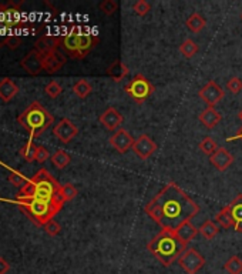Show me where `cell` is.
<instances>
[{"instance_id": "cell-22", "label": "cell", "mask_w": 242, "mask_h": 274, "mask_svg": "<svg viewBox=\"0 0 242 274\" xmlns=\"http://www.w3.org/2000/svg\"><path fill=\"white\" fill-rule=\"evenodd\" d=\"M175 233L178 234V237L181 238L182 241H185V243L188 244V243H190L191 240H194L195 236L200 233V230H198L195 226L191 225V222H188V223H185L184 226H181Z\"/></svg>"}, {"instance_id": "cell-37", "label": "cell", "mask_w": 242, "mask_h": 274, "mask_svg": "<svg viewBox=\"0 0 242 274\" xmlns=\"http://www.w3.org/2000/svg\"><path fill=\"white\" fill-rule=\"evenodd\" d=\"M9 182L12 183L14 187H19V188H22V187L26 186V183H27V180H26V177L23 175H20V173H17V172H12L10 176H9Z\"/></svg>"}, {"instance_id": "cell-28", "label": "cell", "mask_w": 242, "mask_h": 274, "mask_svg": "<svg viewBox=\"0 0 242 274\" xmlns=\"http://www.w3.org/2000/svg\"><path fill=\"white\" fill-rule=\"evenodd\" d=\"M224 270L228 274H241L242 273V260L238 256H232L230 257L225 264H224Z\"/></svg>"}, {"instance_id": "cell-1", "label": "cell", "mask_w": 242, "mask_h": 274, "mask_svg": "<svg viewBox=\"0 0 242 274\" xmlns=\"http://www.w3.org/2000/svg\"><path fill=\"white\" fill-rule=\"evenodd\" d=\"M144 210L162 230L177 231L200 213V206L175 182H171L145 206Z\"/></svg>"}, {"instance_id": "cell-24", "label": "cell", "mask_w": 242, "mask_h": 274, "mask_svg": "<svg viewBox=\"0 0 242 274\" xmlns=\"http://www.w3.org/2000/svg\"><path fill=\"white\" fill-rule=\"evenodd\" d=\"M73 91H74V94L77 96V97H80V99H85L91 91H93V88H91V85L84 80V79H81V80H79V82H76L74 83V86H73Z\"/></svg>"}, {"instance_id": "cell-14", "label": "cell", "mask_w": 242, "mask_h": 274, "mask_svg": "<svg viewBox=\"0 0 242 274\" xmlns=\"http://www.w3.org/2000/svg\"><path fill=\"white\" fill-rule=\"evenodd\" d=\"M22 67L30 76L40 75L44 69H43V62H41V54L37 50H32L30 53H27L22 59Z\"/></svg>"}, {"instance_id": "cell-3", "label": "cell", "mask_w": 242, "mask_h": 274, "mask_svg": "<svg viewBox=\"0 0 242 274\" xmlns=\"http://www.w3.org/2000/svg\"><path fill=\"white\" fill-rule=\"evenodd\" d=\"M98 43V38L93 35L87 27L73 26L72 29L61 36V49L73 59L81 60L94 49Z\"/></svg>"}, {"instance_id": "cell-7", "label": "cell", "mask_w": 242, "mask_h": 274, "mask_svg": "<svg viewBox=\"0 0 242 274\" xmlns=\"http://www.w3.org/2000/svg\"><path fill=\"white\" fill-rule=\"evenodd\" d=\"M124 91L137 103H144L154 93V86L145 76L135 75L133 80L124 86Z\"/></svg>"}, {"instance_id": "cell-20", "label": "cell", "mask_w": 242, "mask_h": 274, "mask_svg": "<svg viewBox=\"0 0 242 274\" xmlns=\"http://www.w3.org/2000/svg\"><path fill=\"white\" fill-rule=\"evenodd\" d=\"M128 67H127V64L125 63H122L121 60H116V62H113L109 66V69H107V75L114 80V82H121V80H124L127 75H128Z\"/></svg>"}, {"instance_id": "cell-23", "label": "cell", "mask_w": 242, "mask_h": 274, "mask_svg": "<svg viewBox=\"0 0 242 274\" xmlns=\"http://www.w3.org/2000/svg\"><path fill=\"white\" fill-rule=\"evenodd\" d=\"M185 25H187V27H188L193 33H200V32L205 27L206 20L202 17V14H200V13H193V14L187 19Z\"/></svg>"}, {"instance_id": "cell-29", "label": "cell", "mask_w": 242, "mask_h": 274, "mask_svg": "<svg viewBox=\"0 0 242 274\" xmlns=\"http://www.w3.org/2000/svg\"><path fill=\"white\" fill-rule=\"evenodd\" d=\"M37 146L33 143V140H29L23 147L20 149V156L23 157L26 162H35L36 160Z\"/></svg>"}, {"instance_id": "cell-11", "label": "cell", "mask_w": 242, "mask_h": 274, "mask_svg": "<svg viewBox=\"0 0 242 274\" xmlns=\"http://www.w3.org/2000/svg\"><path fill=\"white\" fill-rule=\"evenodd\" d=\"M53 135H54V137H57L61 143L67 144V143H70L73 138L79 135V129H77V126L74 125L70 119H66L64 117V119H61L57 125L54 126Z\"/></svg>"}, {"instance_id": "cell-41", "label": "cell", "mask_w": 242, "mask_h": 274, "mask_svg": "<svg viewBox=\"0 0 242 274\" xmlns=\"http://www.w3.org/2000/svg\"><path fill=\"white\" fill-rule=\"evenodd\" d=\"M232 140H242V127H241V130H240L235 136L227 138V141H232Z\"/></svg>"}, {"instance_id": "cell-12", "label": "cell", "mask_w": 242, "mask_h": 274, "mask_svg": "<svg viewBox=\"0 0 242 274\" xmlns=\"http://www.w3.org/2000/svg\"><path fill=\"white\" fill-rule=\"evenodd\" d=\"M110 146L120 154L127 153L130 149H133L134 138L133 136L125 130V129H119L113 136L110 137Z\"/></svg>"}, {"instance_id": "cell-6", "label": "cell", "mask_w": 242, "mask_h": 274, "mask_svg": "<svg viewBox=\"0 0 242 274\" xmlns=\"http://www.w3.org/2000/svg\"><path fill=\"white\" fill-rule=\"evenodd\" d=\"M16 203L23 209L29 219H32L39 226H44L50 220H53V217L64 206L56 201H44L39 199H20L16 200Z\"/></svg>"}, {"instance_id": "cell-40", "label": "cell", "mask_w": 242, "mask_h": 274, "mask_svg": "<svg viewBox=\"0 0 242 274\" xmlns=\"http://www.w3.org/2000/svg\"><path fill=\"white\" fill-rule=\"evenodd\" d=\"M10 270V266H9V263L6 262L3 257H0V274H6L7 272Z\"/></svg>"}, {"instance_id": "cell-17", "label": "cell", "mask_w": 242, "mask_h": 274, "mask_svg": "<svg viewBox=\"0 0 242 274\" xmlns=\"http://www.w3.org/2000/svg\"><path fill=\"white\" fill-rule=\"evenodd\" d=\"M98 120H100L101 126H104L107 130L116 132V129H119L121 123H122V114L117 109L109 107L107 110H104V112L100 114Z\"/></svg>"}, {"instance_id": "cell-25", "label": "cell", "mask_w": 242, "mask_h": 274, "mask_svg": "<svg viewBox=\"0 0 242 274\" xmlns=\"http://www.w3.org/2000/svg\"><path fill=\"white\" fill-rule=\"evenodd\" d=\"M198 230H200V233H201L202 237L206 238V240H212V238L218 234V231H219L218 226L215 225L212 220H206V222H204L202 225L200 226Z\"/></svg>"}, {"instance_id": "cell-18", "label": "cell", "mask_w": 242, "mask_h": 274, "mask_svg": "<svg viewBox=\"0 0 242 274\" xmlns=\"http://www.w3.org/2000/svg\"><path fill=\"white\" fill-rule=\"evenodd\" d=\"M234 156L231 154L230 151L227 149H224V147H218V150L209 157V162L211 164L219 170V172H225L228 167H230L231 164L234 163Z\"/></svg>"}, {"instance_id": "cell-36", "label": "cell", "mask_w": 242, "mask_h": 274, "mask_svg": "<svg viewBox=\"0 0 242 274\" xmlns=\"http://www.w3.org/2000/svg\"><path fill=\"white\" fill-rule=\"evenodd\" d=\"M61 196H63L64 201H70L77 196V188L70 183H67V184L61 186Z\"/></svg>"}, {"instance_id": "cell-35", "label": "cell", "mask_w": 242, "mask_h": 274, "mask_svg": "<svg viewBox=\"0 0 242 274\" xmlns=\"http://www.w3.org/2000/svg\"><path fill=\"white\" fill-rule=\"evenodd\" d=\"M133 10L137 16H141V17H143V16H145L147 13L151 10V6H150L145 0H138V1L134 3Z\"/></svg>"}, {"instance_id": "cell-2", "label": "cell", "mask_w": 242, "mask_h": 274, "mask_svg": "<svg viewBox=\"0 0 242 274\" xmlns=\"http://www.w3.org/2000/svg\"><path fill=\"white\" fill-rule=\"evenodd\" d=\"M147 250L161 263L164 267H169L177 262L187 250V243L182 241L175 231L161 230L147 244Z\"/></svg>"}, {"instance_id": "cell-9", "label": "cell", "mask_w": 242, "mask_h": 274, "mask_svg": "<svg viewBox=\"0 0 242 274\" xmlns=\"http://www.w3.org/2000/svg\"><path fill=\"white\" fill-rule=\"evenodd\" d=\"M198 96L204 103H206L208 107H214V106H217L221 100L224 99L225 91H224V89L221 88V86H218L214 80H211V82L206 83L204 88H201V90L198 91Z\"/></svg>"}, {"instance_id": "cell-10", "label": "cell", "mask_w": 242, "mask_h": 274, "mask_svg": "<svg viewBox=\"0 0 242 274\" xmlns=\"http://www.w3.org/2000/svg\"><path fill=\"white\" fill-rule=\"evenodd\" d=\"M133 151L141 160H147L157 151V144L148 135H141L134 140Z\"/></svg>"}, {"instance_id": "cell-31", "label": "cell", "mask_w": 242, "mask_h": 274, "mask_svg": "<svg viewBox=\"0 0 242 274\" xmlns=\"http://www.w3.org/2000/svg\"><path fill=\"white\" fill-rule=\"evenodd\" d=\"M44 91H46V94H47L50 99H57L61 94L63 89H61V86L56 80H51L47 86L44 88Z\"/></svg>"}, {"instance_id": "cell-34", "label": "cell", "mask_w": 242, "mask_h": 274, "mask_svg": "<svg viewBox=\"0 0 242 274\" xmlns=\"http://www.w3.org/2000/svg\"><path fill=\"white\" fill-rule=\"evenodd\" d=\"M227 89L230 90L232 94H238V93H241L242 80L240 79V77H237V76L231 77L230 80L227 82Z\"/></svg>"}, {"instance_id": "cell-4", "label": "cell", "mask_w": 242, "mask_h": 274, "mask_svg": "<svg viewBox=\"0 0 242 274\" xmlns=\"http://www.w3.org/2000/svg\"><path fill=\"white\" fill-rule=\"evenodd\" d=\"M17 122L23 126V129L26 132H29L30 140H33L35 137L40 136L41 133H44L48 127L53 125L54 117L39 101H33L17 117Z\"/></svg>"}, {"instance_id": "cell-5", "label": "cell", "mask_w": 242, "mask_h": 274, "mask_svg": "<svg viewBox=\"0 0 242 274\" xmlns=\"http://www.w3.org/2000/svg\"><path fill=\"white\" fill-rule=\"evenodd\" d=\"M30 182L33 184V194L29 199L56 201V203H61V204L66 203L63 196H61L60 183L50 175L46 169L39 170Z\"/></svg>"}, {"instance_id": "cell-43", "label": "cell", "mask_w": 242, "mask_h": 274, "mask_svg": "<svg viewBox=\"0 0 242 274\" xmlns=\"http://www.w3.org/2000/svg\"><path fill=\"white\" fill-rule=\"evenodd\" d=\"M241 19H242V14H241Z\"/></svg>"}, {"instance_id": "cell-16", "label": "cell", "mask_w": 242, "mask_h": 274, "mask_svg": "<svg viewBox=\"0 0 242 274\" xmlns=\"http://www.w3.org/2000/svg\"><path fill=\"white\" fill-rule=\"evenodd\" d=\"M61 46V36H56V35H43L37 39L35 43V50H37L40 54H46L50 51L59 50Z\"/></svg>"}, {"instance_id": "cell-33", "label": "cell", "mask_w": 242, "mask_h": 274, "mask_svg": "<svg viewBox=\"0 0 242 274\" xmlns=\"http://www.w3.org/2000/svg\"><path fill=\"white\" fill-rule=\"evenodd\" d=\"M215 220L218 222V225H221L224 228H234V225H232V220H231L230 214L227 213L225 209H222L221 212L217 213V216H215Z\"/></svg>"}, {"instance_id": "cell-32", "label": "cell", "mask_w": 242, "mask_h": 274, "mask_svg": "<svg viewBox=\"0 0 242 274\" xmlns=\"http://www.w3.org/2000/svg\"><path fill=\"white\" fill-rule=\"evenodd\" d=\"M119 9V3L114 1V0H104L100 3V10L104 13L106 16H111L114 13L117 12Z\"/></svg>"}, {"instance_id": "cell-15", "label": "cell", "mask_w": 242, "mask_h": 274, "mask_svg": "<svg viewBox=\"0 0 242 274\" xmlns=\"http://www.w3.org/2000/svg\"><path fill=\"white\" fill-rule=\"evenodd\" d=\"M224 209L230 214L232 225H234V230L238 233H242V194H238Z\"/></svg>"}, {"instance_id": "cell-27", "label": "cell", "mask_w": 242, "mask_h": 274, "mask_svg": "<svg viewBox=\"0 0 242 274\" xmlns=\"http://www.w3.org/2000/svg\"><path fill=\"white\" fill-rule=\"evenodd\" d=\"M180 53H181L184 57L191 59L193 56H195L198 53V45L194 40H191V39H187V40L182 42L181 46H180Z\"/></svg>"}, {"instance_id": "cell-8", "label": "cell", "mask_w": 242, "mask_h": 274, "mask_svg": "<svg viewBox=\"0 0 242 274\" xmlns=\"http://www.w3.org/2000/svg\"><path fill=\"white\" fill-rule=\"evenodd\" d=\"M178 264L187 274H197L204 267L205 259L195 249H187L178 259Z\"/></svg>"}, {"instance_id": "cell-13", "label": "cell", "mask_w": 242, "mask_h": 274, "mask_svg": "<svg viewBox=\"0 0 242 274\" xmlns=\"http://www.w3.org/2000/svg\"><path fill=\"white\" fill-rule=\"evenodd\" d=\"M41 62H43L44 72L48 73V75H54L66 64L67 59L64 57V54L60 53L59 50H54V51L46 53V54H41Z\"/></svg>"}, {"instance_id": "cell-42", "label": "cell", "mask_w": 242, "mask_h": 274, "mask_svg": "<svg viewBox=\"0 0 242 274\" xmlns=\"http://www.w3.org/2000/svg\"><path fill=\"white\" fill-rule=\"evenodd\" d=\"M238 117H240V120H242V110L240 112V114H238Z\"/></svg>"}, {"instance_id": "cell-39", "label": "cell", "mask_w": 242, "mask_h": 274, "mask_svg": "<svg viewBox=\"0 0 242 274\" xmlns=\"http://www.w3.org/2000/svg\"><path fill=\"white\" fill-rule=\"evenodd\" d=\"M48 157H50V153L44 146H37V153H36V162L37 163H44L47 162Z\"/></svg>"}, {"instance_id": "cell-30", "label": "cell", "mask_w": 242, "mask_h": 274, "mask_svg": "<svg viewBox=\"0 0 242 274\" xmlns=\"http://www.w3.org/2000/svg\"><path fill=\"white\" fill-rule=\"evenodd\" d=\"M200 150L205 154V156H208V157H211L215 151L218 150V146H217V143L214 141V138L212 137H204L202 138V141L200 143Z\"/></svg>"}, {"instance_id": "cell-38", "label": "cell", "mask_w": 242, "mask_h": 274, "mask_svg": "<svg viewBox=\"0 0 242 274\" xmlns=\"http://www.w3.org/2000/svg\"><path fill=\"white\" fill-rule=\"evenodd\" d=\"M43 227H44V230H46V233H47L48 236H57L61 231V226L56 220H50Z\"/></svg>"}, {"instance_id": "cell-19", "label": "cell", "mask_w": 242, "mask_h": 274, "mask_svg": "<svg viewBox=\"0 0 242 274\" xmlns=\"http://www.w3.org/2000/svg\"><path fill=\"white\" fill-rule=\"evenodd\" d=\"M221 119H222V116H221V113L215 110V107H206L200 114V122L209 130H212L221 122Z\"/></svg>"}, {"instance_id": "cell-21", "label": "cell", "mask_w": 242, "mask_h": 274, "mask_svg": "<svg viewBox=\"0 0 242 274\" xmlns=\"http://www.w3.org/2000/svg\"><path fill=\"white\" fill-rule=\"evenodd\" d=\"M19 88L13 83L12 79H3L0 80V99L3 101H10L17 94Z\"/></svg>"}, {"instance_id": "cell-26", "label": "cell", "mask_w": 242, "mask_h": 274, "mask_svg": "<svg viewBox=\"0 0 242 274\" xmlns=\"http://www.w3.org/2000/svg\"><path fill=\"white\" fill-rule=\"evenodd\" d=\"M72 162V157L69 153H66L64 150H57L53 156H51V163L57 167V169H64L67 167Z\"/></svg>"}]
</instances>
